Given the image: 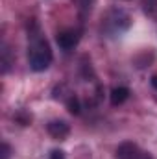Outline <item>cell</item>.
Masks as SVG:
<instances>
[{"instance_id": "ba28073f", "label": "cell", "mask_w": 157, "mask_h": 159, "mask_svg": "<svg viewBox=\"0 0 157 159\" xmlns=\"http://www.w3.org/2000/svg\"><path fill=\"white\" fill-rule=\"evenodd\" d=\"M72 2L76 4V7H78L79 11H83V13H89L91 7H92V4H94V0H72Z\"/></svg>"}, {"instance_id": "8fae6325", "label": "cell", "mask_w": 157, "mask_h": 159, "mask_svg": "<svg viewBox=\"0 0 157 159\" xmlns=\"http://www.w3.org/2000/svg\"><path fill=\"white\" fill-rule=\"evenodd\" d=\"M50 159H65V154L61 150H52L50 152Z\"/></svg>"}, {"instance_id": "277c9868", "label": "cell", "mask_w": 157, "mask_h": 159, "mask_svg": "<svg viewBox=\"0 0 157 159\" xmlns=\"http://www.w3.org/2000/svg\"><path fill=\"white\" fill-rule=\"evenodd\" d=\"M46 131L56 141H65L69 137V133H70V128H69V124L65 120H52V122H48Z\"/></svg>"}, {"instance_id": "3957f363", "label": "cell", "mask_w": 157, "mask_h": 159, "mask_svg": "<svg viewBox=\"0 0 157 159\" xmlns=\"http://www.w3.org/2000/svg\"><path fill=\"white\" fill-rule=\"evenodd\" d=\"M79 39H81V35H79L78 30H63V32H59V34L56 35L57 46H59L61 50H65V52L74 50V48L78 46Z\"/></svg>"}, {"instance_id": "5b68a950", "label": "cell", "mask_w": 157, "mask_h": 159, "mask_svg": "<svg viewBox=\"0 0 157 159\" xmlns=\"http://www.w3.org/2000/svg\"><path fill=\"white\" fill-rule=\"evenodd\" d=\"M141 148L133 143H124L117 148V159H135L139 156Z\"/></svg>"}, {"instance_id": "7c38bea8", "label": "cell", "mask_w": 157, "mask_h": 159, "mask_svg": "<svg viewBox=\"0 0 157 159\" xmlns=\"http://www.w3.org/2000/svg\"><path fill=\"white\" fill-rule=\"evenodd\" d=\"M135 159H152V157H150V156H148L146 152H142V150H141V154H139V156H137Z\"/></svg>"}, {"instance_id": "6da1fadb", "label": "cell", "mask_w": 157, "mask_h": 159, "mask_svg": "<svg viewBox=\"0 0 157 159\" xmlns=\"http://www.w3.org/2000/svg\"><path fill=\"white\" fill-rule=\"evenodd\" d=\"M54 56L48 41L43 37L39 26L34 22V30H30L28 35V65L34 72H43L50 67Z\"/></svg>"}, {"instance_id": "8992f818", "label": "cell", "mask_w": 157, "mask_h": 159, "mask_svg": "<svg viewBox=\"0 0 157 159\" xmlns=\"http://www.w3.org/2000/svg\"><path fill=\"white\" fill-rule=\"evenodd\" d=\"M109 98H111V104H113V106H120V104H124V102L129 98V89H128V87H115V89L111 91Z\"/></svg>"}, {"instance_id": "52a82bcc", "label": "cell", "mask_w": 157, "mask_h": 159, "mask_svg": "<svg viewBox=\"0 0 157 159\" xmlns=\"http://www.w3.org/2000/svg\"><path fill=\"white\" fill-rule=\"evenodd\" d=\"M63 100H65V104H67V107H69V111H70L72 115H78L79 111H81L79 100H78V96H76L74 93H67V96H65Z\"/></svg>"}, {"instance_id": "7a4b0ae2", "label": "cell", "mask_w": 157, "mask_h": 159, "mask_svg": "<svg viewBox=\"0 0 157 159\" xmlns=\"http://www.w3.org/2000/svg\"><path fill=\"white\" fill-rule=\"evenodd\" d=\"M129 26H131V17L128 15V11H124L120 7L107 11V15L102 20V32H105L111 37L124 34Z\"/></svg>"}, {"instance_id": "9c48e42d", "label": "cell", "mask_w": 157, "mask_h": 159, "mask_svg": "<svg viewBox=\"0 0 157 159\" xmlns=\"http://www.w3.org/2000/svg\"><path fill=\"white\" fill-rule=\"evenodd\" d=\"M144 11L152 17L157 15V0H144Z\"/></svg>"}, {"instance_id": "4fadbf2b", "label": "cell", "mask_w": 157, "mask_h": 159, "mask_svg": "<svg viewBox=\"0 0 157 159\" xmlns=\"http://www.w3.org/2000/svg\"><path fill=\"white\" fill-rule=\"evenodd\" d=\"M152 87H154V89H157V76H154V78H152Z\"/></svg>"}, {"instance_id": "30bf717a", "label": "cell", "mask_w": 157, "mask_h": 159, "mask_svg": "<svg viewBox=\"0 0 157 159\" xmlns=\"http://www.w3.org/2000/svg\"><path fill=\"white\" fill-rule=\"evenodd\" d=\"M9 154H11V148L7 143H4L2 144V159H9Z\"/></svg>"}]
</instances>
